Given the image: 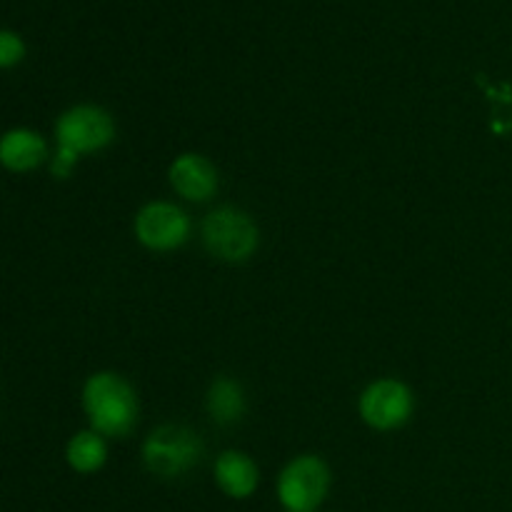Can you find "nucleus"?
Wrapping results in <instances>:
<instances>
[{
	"instance_id": "1",
	"label": "nucleus",
	"mask_w": 512,
	"mask_h": 512,
	"mask_svg": "<svg viewBox=\"0 0 512 512\" xmlns=\"http://www.w3.org/2000/svg\"><path fill=\"white\" fill-rule=\"evenodd\" d=\"M115 135V123L108 110L98 105H75L63 113L55 123V138H58V155L53 160L55 178H68L75 160L83 153L110 145Z\"/></svg>"
},
{
	"instance_id": "2",
	"label": "nucleus",
	"mask_w": 512,
	"mask_h": 512,
	"mask_svg": "<svg viewBox=\"0 0 512 512\" xmlns=\"http://www.w3.org/2000/svg\"><path fill=\"white\" fill-rule=\"evenodd\" d=\"M83 408L103 438H123L138 420V398L128 380L115 373H95L83 388Z\"/></svg>"
},
{
	"instance_id": "3",
	"label": "nucleus",
	"mask_w": 512,
	"mask_h": 512,
	"mask_svg": "<svg viewBox=\"0 0 512 512\" xmlns=\"http://www.w3.org/2000/svg\"><path fill=\"white\" fill-rule=\"evenodd\" d=\"M203 440L185 425H160L145 438L143 460L158 478H178L193 470L203 458Z\"/></svg>"
},
{
	"instance_id": "4",
	"label": "nucleus",
	"mask_w": 512,
	"mask_h": 512,
	"mask_svg": "<svg viewBox=\"0 0 512 512\" xmlns=\"http://www.w3.org/2000/svg\"><path fill=\"white\" fill-rule=\"evenodd\" d=\"M203 243L215 258L225 263H245L260 243L258 225L248 213L223 205L203 220Z\"/></svg>"
},
{
	"instance_id": "5",
	"label": "nucleus",
	"mask_w": 512,
	"mask_h": 512,
	"mask_svg": "<svg viewBox=\"0 0 512 512\" xmlns=\"http://www.w3.org/2000/svg\"><path fill=\"white\" fill-rule=\"evenodd\" d=\"M330 488V470L315 455H300L278 478V500L288 512H318Z\"/></svg>"
},
{
	"instance_id": "6",
	"label": "nucleus",
	"mask_w": 512,
	"mask_h": 512,
	"mask_svg": "<svg viewBox=\"0 0 512 512\" xmlns=\"http://www.w3.org/2000/svg\"><path fill=\"white\" fill-rule=\"evenodd\" d=\"M360 415L370 428H400L413 415V393L400 380H378L360 395Z\"/></svg>"
},
{
	"instance_id": "7",
	"label": "nucleus",
	"mask_w": 512,
	"mask_h": 512,
	"mask_svg": "<svg viewBox=\"0 0 512 512\" xmlns=\"http://www.w3.org/2000/svg\"><path fill=\"white\" fill-rule=\"evenodd\" d=\"M135 235L150 250H175L188 240L190 218L173 203H148L135 215Z\"/></svg>"
},
{
	"instance_id": "8",
	"label": "nucleus",
	"mask_w": 512,
	"mask_h": 512,
	"mask_svg": "<svg viewBox=\"0 0 512 512\" xmlns=\"http://www.w3.org/2000/svg\"><path fill=\"white\" fill-rule=\"evenodd\" d=\"M170 183L183 198L210 200L218 193V170L203 155L185 153L170 165Z\"/></svg>"
},
{
	"instance_id": "9",
	"label": "nucleus",
	"mask_w": 512,
	"mask_h": 512,
	"mask_svg": "<svg viewBox=\"0 0 512 512\" xmlns=\"http://www.w3.org/2000/svg\"><path fill=\"white\" fill-rule=\"evenodd\" d=\"M215 483L230 498H250L258 490L260 470L245 453L228 450L215 460Z\"/></svg>"
},
{
	"instance_id": "10",
	"label": "nucleus",
	"mask_w": 512,
	"mask_h": 512,
	"mask_svg": "<svg viewBox=\"0 0 512 512\" xmlns=\"http://www.w3.org/2000/svg\"><path fill=\"white\" fill-rule=\"evenodd\" d=\"M45 153H48L45 140L28 128L10 130L0 143V160H3L5 168L15 170V173L38 168L45 160Z\"/></svg>"
},
{
	"instance_id": "11",
	"label": "nucleus",
	"mask_w": 512,
	"mask_h": 512,
	"mask_svg": "<svg viewBox=\"0 0 512 512\" xmlns=\"http://www.w3.org/2000/svg\"><path fill=\"white\" fill-rule=\"evenodd\" d=\"M208 413L218 425H235L245 415V393L233 378H215L208 390Z\"/></svg>"
},
{
	"instance_id": "12",
	"label": "nucleus",
	"mask_w": 512,
	"mask_h": 512,
	"mask_svg": "<svg viewBox=\"0 0 512 512\" xmlns=\"http://www.w3.org/2000/svg\"><path fill=\"white\" fill-rule=\"evenodd\" d=\"M105 458H108V448H105L103 435L95 430L73 435V440L68 443V463L78 473H95L103 468Z\"/></svg>"
},
{
	"instance_id": "13",
	"label": "nucleus",
	"mask_w": 512,
	"mask_h": 512,
	"mask_svg": "<svg viewBox=\"0 0 512 512\" xmlns=\"http://www.w3.org/2000/svg\"><path fill=\"white\" fill-rule=\"evenodd\" d=\"M23 53V40L15 33H10V30H3V33H0V65H3V68H10V65H15L23 58Z\"/></svg>"
}]
</instances>
